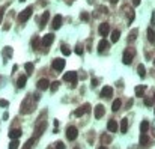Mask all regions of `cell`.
<instances>
[{"mask_svg": "<svg viewBox=\"0 0 155 149\" xmlns=\"http://www.w3.org/2000/svg\"><path fill=\"white\" fill-rule=\"evenodd\" d=\"M32 12H33V8H32V6H27L24 11H21L20 14H18V21H20V23H26V21L30 18Z\"/></svg>", "mask_w": 155, "mask_h": 149, "instance_id": "cell-1", "label": "cell"}, {"mask_svg": "<svg viewBox=\"0 0 155 149\" xmlns=\"http://www.w3.org/2000/svg\"><path fill=\"white\" fill-rule=\"evenodd\" d=\"M54 41V35L53 33H48V35H45L44 38H42V48H44V51H48V48H50V45H51V42Z\"/></svg>", "mask_w": 155, "mask_h": 149, "instance_id": "cell-2", "label": "cell"}, {"mask_svg": "<svg viewBox=\"0 0 155 149\" xmlns=\"http://www.w3.org/2000/svg\"><path fill=\"white\" fill-rule=\"evenodd\" d=\"M133 59H134V50H125L124 51V57H122V62L125 65H130L131 62H133Z\"/></svg>", "mask_w": 155, "mask_h": 149, "instance_id": "cell-3", "label": "cell"}, {"mask_svg": "<svg viewBox=\"0 0 155 149\" xmlns=\"http://www.w3.org/2000/svg\"><path fill=\"white\" fill-rule=\"evenodd\" d=\"M63 80H65V81H71L72 83V88H75V86H77V72L75 71L66 72L65 76H63Z\"/></svg>", "mask_w": 155, "mask_h": 149, "instance_id": "cell-4", "label": "cell"}, {"mask_svg": "<svg viewBox=\"0 0 155 149\" xmlns=\"http://www.w3.org/2000/svg\"><path fill=\"white\" fill-rule=\"evenodd\" d=\"M51 66H53V69L56 72H60V71H63V68H65V60L63 59H54Z\"/></svg>", "mask_w": 155, "mask_h": 149, "instance_id": "cell-5", "label": "cell"}, {"mask_svg": "<svg viewBox=\"0 0 155 149\" xmlns=\"http://www.w3.org/2000/svg\"><path fill=\"white\" fill-rule=\"evenodd\" d=\"M77 135H79V131H77L75 127H68L66 128V139L68 140H75Z\"/></svg>", "mask_w": 155, "mask_h": 149, "instance_id": "cell-6", "label": "cell"}, {"mask_svg": "<svg viewBox=\"0 0 155 149\" xmlns=\"http://www.w3.org/2000/svg\"><path fill=\"white\" fill-rule=\"evenodd\" d=\"M98 32H99V35L102 36V38H106V36L109 35V32H110V26L107 23H101L99 27H98Z\"/></svg>", "mask_w": 155, "mask_h": 149, "instance_id": "cell-7", "label": "cell"}, {"mask_svg": "<svg viewBox=\"0 0 155 149\" xmlns=\"http://www.w3.org/2000/svg\"><path fill=\"white\" fill-rule=\"evenodd\" d=\"M50 80L48 78H41L39 81H38L36 83V86H38V89H39V91H45V89H48L50 88Z\"/></svg>", "mask_w": 155, "mask_h": 149, "instance_id": "cell-8", "label": "cell"}, {"mask_svg": "<svg viewBox=\"0 0 155 149\" xmlns=\"http://www.w3.org/2000/svg\"><path fill=\"white\" fill-rule=\"evenodd\" d=\"M111 95H113V88L111 86H104L101 91V96L102 98H111Z\"/></svg>", "mask_w": 155, "mask_h": 149, "instance_id": "cell-9", "label": "cell"}, {"mask_svg": "<svg viewBox=\"0 0 155 149\" xmlns=\"http://www.w3.org/2000/svg\"><path fill=\"white\" fill-rule=\"evenodd\" d=\"M90 110V106L89 104H84L83 107H80V108H77L75 111H74V115L77 116V118H80V116H83L84 113H86V111H89Z\"/></svg>", "mask_w": 155, "mask_h": 149, "instance_id": "cell-10", "label": "cell"}, {"mask_svg": "<svg viewBox=\"0 0 155 149\" xmlns=\"http://www.w3.org/2000/svg\"><path fill=\"white\" fill-rule=\"evenodd\" d=\"M18 137H21V130L20 128H14L9 131V139L11 140H17Z\"/></svg>", "mask_w": 155, "mask_h": 149, "instance_id": "cell-11", "label": "cell"}, {"mask_svg": "<svg viewBox=\"0 0 155 149\" xmlns=\"http://www.w3.org/2000/svg\"><path fill=\"white\" fill-rule=\"evenodd\" d=\"M104 106H102V104H98L96 107H95V118L96 119H101L102 116H104Z\"/></svg>", "mask_w": 155, "mask_h": 149, "instance_id": "cell-12", "label": "cell"}, {"mask_svg": "<svg viewBox=\"0 0 155 149\" xmlns=\"http://www.w3.org/2000/svg\"><path fill=\"white\" fill-rule=\"evenodd\" d=\"M60 26H62V15H56V17L53 18V23H51V27L56 30V29H59Z\"/></svg>", "mask_w": 155, "mask_h": 149, "instance_id": "cell-13", "label": "cell"}, {"mask_svg": "<svg viewBox=\"0 0 155 149\" xmlns=\"http://www.w3.org/2000/svg\"><path fill=\"white\" fill-rule=\"evenodd\" d=\"M107 48H109V41L107 39H101L99 44H98V51L99 53H104Z\"/></svg>", "mask_w": 155, "mask_h": 149, "instance_id": "cell-14", "label": "cell"}, {"mask_svg": "<svg viewBox=\"0 0 155 149\" xmlns=\"http://www.w3.org/2000/svg\"><path fill=\"white\" fill-rule=\"evenodd\" d=\"M107 130L110 131V133H116L118 131V122L116 120H109V123H107Z\"/></svg>", "mask_w": 155, "mask_h": 149, "instance_id": "cell-15", "label": "cell"}, {"mask_svg": "<svg viewBox=\"0 0 155 149\" xmlns=\"http://www.w3.org/2000/svg\"><path fill=\"white\" fill-rule=\"evenodd\" d=\"M48 18H50V12L45 11L44 14H42V17H41V24H39V27H44V26H45V24L48 23Z\"/></svg>", "mask_w": 155, "mask_h": 149, "instance_id": "cell-16", "label": "cell"}, {"mask_svg": "<svg viewBox=\"0 0 155 149\" xmlns=\"http://www.w3.org/2000/svg\"><path fill=\"white\" fill-rule=\"evenodd\" d=\"M149 142H151V139L148 137L146 134H141V135H140V146H148Z\"/></svg>", "mask_w": 155, "mask_h": 149, "instance_id": "cell-17", "label": "cell"}, {"mask_svg": "<svg viewBox=\"0 0 155 149\" xmlns=\"http://www.w3.org/2000/svg\"><path fill=\"white\" fill-rule=\"evenodd\" d=\"M26 81H27V76H20L18 80H17V86H18V88H24Z\"/></svg>", "mask_w": 155, "mask_h": 149, "instance_id": "cell-18", "label": "cell"}, {"mask_svg": "<svg viewBox=\"0 0 155 149\" xmlns=\"http://www.w3.org/2000/svg\"><path fill=\"white\" fill-rule=\"evenodd\" d=\"M45 127H47V122H42V123H39V125L36 127V137H39V135L42 134V131L45 130Z\"/></svg>", "mask_w": 155, "mask_h": 149, "instance_id": "cell-19", "label": "cell"}, {"mask_svg": "<svg viewBox=\"0 0 155 149\" xmlns=\"http://www.w3.org/2000/svg\"><path fill=\"white\" fill-rule=\"evenodd\" d=\"M128 131V119L126 118H124L122 120H121V133H126Z\"/></svg>", "mask_w": 155, "mask_h": 149, "instance_id": "cell-20", "label": "cell"}, {"mask_svg": "<svg viewBox=\"0 0 155 149\" xmlns=\"http://www.w3.org/2000/svg\"><path fill=\"white\" fill-rule=\"evenodd\" d=\"M148 130H149V122H148V120H143V122L140 123V131H141V134H146Z\"/></svg>", "mask_w": 155, "mask_h": 149, "instance_id": "cell-21", "label": "cell"}, {"mask_svg": "<svg viewBox=\"0 0 155 149\" xmlns=\"http://www.w3.org/2000/svg\"><path fill=\"white\" fill-rule=\"evenodd\" d=\"M121 107H122V101H121L119 98L114 99V101H113V106H111V110H113V111H118Z\"/></svg>", "mask_w": 155, "mask_h": 149, "instance_id": "cell-22", "label": "cell"}, {"mask_svg": "<svg viewBox=\"0 0 155 149\" xmlns=\"http://www.w3.org/2000/svg\"><path fill=\"white\" fill-rule=\"evenodd\" d=\"M119 38H121V32H119L118 29L113 30V32H111V42H118Z\"/></svg>", "mask_w": 155, "mask_h": 149, "instance_id": "cell-23", "label": "cell"}, {"mask_svg": "<svg viewBox=\"0 0 155 149\" xmlns=\"http://www.w3.org/2000/svg\"><path fill=\"white\" fill-rule=\"evenodd\" d=\"M145 91H146V86H137L136 88V95L137 96H143Z\"/></svg>", "mask_w": 155, "mask_h": 149, "instance_id": "cell-24", "label": "cell"}, {"mask_svg": "<svg viewBox=\"0 0 155 149\" xmlns=\"http://www.w3.org/2000/svg\"><path fill=\"white\" fill-rule=\"evenodd\" d=\"M148 39H149V42H155V32H154V29H148Z\"/></svg>", "mask_w": 155, "mask_h": 149, "instance_id": "cell-25", "label": "cell"}, {"mask_svg": "<svg viewBox=\"0 0 155 149\" xmlns=\"http://www.w3.org/2000/svg\"><path fill=\"white\" fill-rule=\"evenodd\" d=\"M137 72H139V76H140L141 78H143V77L146 76V69H145V66H143V65H139V66H137Z\"/></svg>", "mask_w": 155, "mask_h": 149, "instance_id": "cell-26", "label": "cell"}, {"mask_svg": "<svg viewBox=\"0 0 155 149\" xmlns=\"http://www.w3.org/2000/svg\"><path fill=\"white\" fill-rule=\"evenodd\" d=\"M32 47H33V50H39V38L38 36H35L32 39Z\"/></svg>", "mask_w": 155, "mask_h": 149, "instance_id": "cell-27", "label": "cell"}, {"mask_svg": "<svg viewBox=\"0 0 155 149\" xmlns=\"http://www.w3.org/2000/svg\"><path fill=\"white\" fill-rule=\"evenodd\" d=\"M50 89H51V92H56L57 89H59V81L56 80V81H51L50 83Z\"/></svg>", "mask_w": 155, "mask_h": 149, "instance_id": "cell-28", "label": "cell"}, {"mask_svg": "<svg viewBox=\"0 0 155 149\" xmlns=\"http://www.w3.org/2000/svg\"><path fill=\"white\" fill-rule=\"evenodd\" d=\"M62 53H63V56H69L71 54V48L68 45H62Z\"/></svg>", "mask_w": 155, "mask_h": 149, "instance_id": "cell-29", "label": "cell"}, {"mask_svg": "<svg viewBox=\"0 0 155 149\" xmlns=\"http://www.w3.org/2000/svg\"><path fill=\"white\" fill-rule=\"evenodd\" d=\"M24 68H26V71H27V74L33 72V63H32V62H27V63L24 65Z\"/></svg>", "mask_w": 155, "mask_h": 149, "instance_id": "cell-30", "label": "cell"}, {"mask_svg": "<svg viewBox=\"0 0 155 149\" xmlns=\"http://www.w3.org/2000/svg\"><path fill=\"white\" fill-rule=\"evenodd\" d=\"M3 56H5V57H8V56L11 57V56H12V48H11V47H5V48H3Z\"/></svg>", "mask_w": 155, "mask_h": 149, "instance_id": "cell-31", "label": "cell"}, {"mask_svg": "<svg viewBox=\"0 0 155 149\" xmlns=\"http://www.w3.org/2000/svg\"><path fill=\"white\" fill-rule=\"evenodd\" d=\"M33 145H35V139H29L27 142H26V145H24L23 149H29V148H32Z\"/></svg>", "mask_w": 155, "mask_h": 149, "instance_id": "cell-32", "label": "cell"}, {"mask_svg": "<svg viewBox=\"0 0 155 149\" xmlns=\"http://www.w3.org/2000/svg\"><path fill=\"white\" fill-rule=\"evenodd\" d=\"M18 140H12L11 143H9V149H18Z\"/></svg>", "mask_w": 155, "mask_h": 149, "instance_id": "cell-33", "label": "cell"}, {"mask_svg": "<svg viewBox=\"0 0 155 149\" xmlns=\"http://www.w3.org/2000/svg\"><path fill=\"white\" fill-rule=\"evenodd\" d=\"M80 18H81L83 21H89V14H87V12H81V14H80Z\"/></svg>", "mask_w": 155, "mask_h": 149, "instance_id": "cell-34", "label": "cell"}, {"mask_svg": "<svg viewBox=\"0 0 155 149\" xmlns=\"http://www.w3.org/2000/svg\"><path fill=\"white\" fill-rule=\"evenodd\" d=\"M137 32H139L137 29H134V30L131 32V36H130V41H134V39L137 38Z\"/></svg>", "mask_w": 155, "mask_h": 149, "instance_id": "cell-35", "label": "cell"}, {"mask_svg": "<svg viewBox=\"0 0 155 149\" xmlns=\"http://www.w3.org/2000/svg\"><path fill=\"white\" fill-rule=\"evenodd\" d=\"M128 20H130V23L134 21V11H130V12H128Z\"/></svg>", "mask_w": 155, "mask_h": 149, "instance_id": "cell-36", "label": "cell"}, {"mask_svg": "<svg viewBox=\"0 0 155 149\" xmlns=\"http://www.w3.org/2000/svg\"><path fill=\"white\" fill-rule=\"evenodd\" d=\"M75 53L79 54V56H81V54H83V47H80V45L75 47Z\"/></svg>", "mask_w": 155, "mask_h": 149, "instance_id": "cell-37", "label": "cell"}, {"mask_svg": "<svg viewBox=\"0 0 155 149\" xmlns=\"http://www.w3.org/2000/svg\"><path fill=\"white\" fill-rule=\"evenodd\" d=\"M9 103L6 101V99H0V107H8Z\"/></svg>", "mask_w": 155, "mask_h": 149, "instance_id": "cell-38", "label": "cell"}, {"mask_svg": "<svg viewBox=\"0 0 155 149\" xmlns=\"http://www.w3.org/2000/svg\"><path fill=\"white\" fill-rule=\"evenodd\" d=\"M56 149H65V145H63L62 142H57L56 143Z\"/></svg>", "mask_w": 155, "mask_h": 149, "instance_id": "cell-39", "label": "cell"}, {"mask_svg": "<svg viewBox=\"0 0 155 149\" xmlns=\"http://www.w3.org/2000/svg\"><path fill=\"white\" fill-rule=\"evenodd\" d=\"M101 140H102V142H104V143H106V142H110L111 139L109 137V135H106V134H104V135H102V137H101Z\"/></svg>", "mask_w": 155, "mask_h": 149, "instance_id": "cell-40", "label": "cell"}, {"mask_svg": "<svg viewBox=\"0 0 155 149\" xmlns=\"http://www.w3.org/2000/svg\"><path fill=\"white\" fill-rule=\"evenodd\" d=\"M145 106H152V99H149V98H145Z\"/></svg>", "mask_w": 155, "mask_h": 149, "instance_id": "cell-41", "label": "cell"}, {"mask_svg": "<svg viewBox=\"0 0 155 149\" xmlns=\"http://www.w3.org/2000/svg\"><path fill=\"white\" fill-rule=\"evenodd\" d=\"M90 84H92V88H95V86H98V80H96V78H94Z\"/></svg>", "mask_w": 155, "mask_h": 149, "instance_id": "cell-42", "label": "cell"}, {"mask_svg": "<svg viewBox=\"0 0 155 149\" xmlns=\"http://www.w3.org/2000/svg\"><path fill=\"white\" fill-rule=\"evenodd\" d=\"M140 2H141V0H133V5H134V6H139Z\"/></svg>", "mask_w": 155, "mask_h": 149, "instance_id": "cell-43", "label": "cell"}, {"mask_svg": "<svg viewBox=\"0 0 155 149\" xmlns=\"http://www.w3.org/2000/svg\"><path fill=\"white\" fill-rule=\"evenodd\" d=\"M110 2H111V3L114 5V3H118V0H110Z\"/></svg>", "mask_w": 155, "mask_h": 149, "instance_id": "cell-44", "label": "cell"}, {"mask_svg": "<svg viewBox=\"0 0 155 149\" xmlns=\"http://www.w3.org/2000/svg\"><path fill=\"white\" fill-rule=\"evenodd\" d=\"M98 149H107L106 146H101V148H98Z\"/></svg>", "mask_w": 155, "mask_h": 149, "instance_id": "cell-45", "label": "cell"}, {"mask_svg": "<svg viewBox=\"0 0 155 149\" xmlns=\"http://www.w3.org/2000/svg\"><path fill=\"white\" fill-rule=\"evenodd\" d=\"M74 149H80V148H74Z\"/></svg>", "mask_w": 155, "mask_h": 149, "instance_id": "cell-46", "label": "cell"}, {"mask_svg": "<svg viewBox=\"0 0 155 149\" xmlns=\"http://www.w3.org/2000/svg\"><path fill=\"white\" fill-rule=\"evenodd\" d=\"M20 2H24V0H20Z\"/></svg>", "mask_w": 155, "mask_h": 149, "instance_id": "cell-47", "label": "cell"}, {"mask_svg": "<svg viewBox=\"0 0 155 149\" xmlns=\"http://www.w3.org/2000/svg\"><path fill=\"white\" fill-rule=\"evenodd\" d=\"M154 98H155V93H154Z\"/></svg>", "mask_w": 155, "mask_h": 149, "instance_id": "cell-48", "label": "cell"}, {"mask_svg": "<svg viewBox=\"0 0 155 149\" xmlns=\"http://www.w3.org/2000/svg\"><path fill=\"white\" fill-rule=\"evenodd\" d=\"M154 63H155V60H154Z\"/></svg>", "mask_w": 155, "mask_h": 149, "instance_id": "cell-49", "label": "cell"}]
</instances>
